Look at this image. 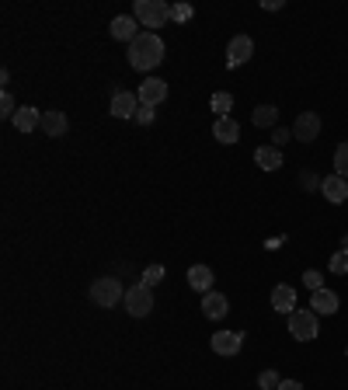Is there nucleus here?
Instances as JSON below:
<instances>
[{
  "instance_id": "nucleus-1",
  "label": "nucleus",
  "mask_w": 348,
  "mask_h": 390,
  "mask_svg": "<svg viewBox=\"0 0 348 390\" xmlns=\"http://www.w3.org/2000/svg\"><path fill=\"white\" fill-rule=\"evenodd\" d=\"M160 60H164V42H160L157 32H140V39L129 42V67H133V70L147 74V70H154Z\"/></svg>"
},
{
  "instance_id": "nucleus-2",
  "label": "nucleus",
  "mask_w": 348,
  "mask_h": 390,
  "mask_svg": "<svg viewBox=\"0 0 348 390\" xmlns=\"http://www.w3.org/2000/svg\"><path fill=\"white\" fill-rule=\"evenodd\" d=\"M133 18L143 29H160L164 22H171V4H164V0H136Z\"/></svg>"
},
{
  "instance_id": "nucleus-3",
  "label": "nucleus",
  "mask_w": 348,
  "mask_h": 390,
  "mask_svg": "<svg viewBox=\"0 0 348 390\" xmlns=\"http://www.w3.org/2000/svg\"><path fill=\"white\" fill-rule=\"evenodd\" d=\"M119 300H126V289H122V282L119 279H112V275H101V279H94L91 282V303L94 307H115Z\"/></svg>"
},
{
  "instance_id": "nucleus-4",
  "label": "nucleus",
  "mask_w": 348,
  "mask_h": 390,
  "mask_svg": "<svg viewBox=\"0 0 348 390\" xmlns=\"http://www.w3.org/2000/svg\"><path fill=\"white\" fill-rule=\"evenodd\" d=\"M289 334L296 341H313L317 338V314L313 310H292L289 314Z\"/></svg>"
},
{
  "instance_id": "nucleus-5",
  "label": "nucleus",
  "mask_w": 348,
  "mask_h": 390,
  "mask_svg": "<svg viewBox=\"0 0 348 390\" xmlns=\"http://www.w3.org/2000/svg\"><path fill=\"white\" fill-rule=\"evenodd\" d=\"M126 310L133 314V317H147L150 310H154V293H150V286H133V289H126Z\"/></svg>"
},
{
  "instance_id": "nucleus-6",
  "label": "nucleus",
  "mask_w": 348,
  "mask_h": 390,
  "mask_svg": "<svg viewBox=\"0 0 348 390\" xmlns=\"http://www.w3.org/2000/svg\"><path fill=\"white\" fill-rule=\"evenodd\" d=\"M251 53H254L251 35H233V39H230V46H226V67H230V70H237L240 63H247V60H251Z\"/></svg>"
},
{
  "instance_id": "nucleus-7",
  "label": "nucleus",
  "mask_w": 348,
  "mask_h": 390,
  "mask_svg": "<svg viewBox=\"0 0 348 390\" xmlns=\"http://www.w3.org/2000/svg\"><path fill=\"white\" fill-rule=\"evenodd\" d=\"M292 136L299 143H313L320 136V115L317 112H299L296 115V126H292Z\"/></svg>"
},
{
  "instance_id": "nucleus-8",
  "label": "nucleus",
  "mask_w": 348,
  "mask_h": 390,
  "mask_svg": "<svg viewBox=\"0 0 348 390\" xmlns=\"http://www.w3.org/2000/svg\"><path fill=\"white\" fill-rule=\"evenodd\" d=\"M136 98H140V105H150V108H157V105L167 98V84H164L160 77H147V81L140 84Z\"/></svg>"
},
{
  "instance_id": "nucleus-9",
  "label": "nucleus",
  "mask_w": 348,
  "mask_h": 390,
  "mask_svg": "<svg viewBox=\"0 0 348 390\" xmlns=\"http://www.w3.org/2000/svg\"><path fill=\"white\" fill-rule=\"evenodd\" d=\"M108 112H112L115 119H136V112H140V98H136L133 91H115Z\"/></svg>"
},
{
  "instance_id": "nucleus-10",
  "label": "nucleus",
  "mask_w": 348,
  "mask_h": 390,
  "mask_svg": "<svg viewBox=\"0 0 348 390\" xmlns=\"http://www.w3.org/2000/svg\"><path fill=\"white\" fill-rule=\"evenodd\" d=\"M209 345H213L216 355H237L240 345H244V334H240V331H216Z\"/></svg>"
},
{
  "instance_id": "nucleus-11",
  "label": "nucleus",
  "mask_w": 348,
  "mask_h": 390,
  "mask_svg": "<svg viewBox=\"0 0 348 390\" xmlns=\"http://www.w3.org/2000/svg\"><path fill=\"white\" fill-rule=\"evenodd\" d=\"M320 192H324V199H327V202L341 206V202L348 199V181H345L341 174H327V178L320 181Z\"/></svg>"
},
{
  "instance_id": "nucleus-12",
  "label": "nucleus",
  "mask_w": 348,
  "mask_h": 390,
  "mask_svg": "<svg viewBox=\"0 0 348 390\" xmlns=\"http://www.w3.org/2000/svg\"><path fill=\"white\" fill-rule=\"evenodd\" d=\"M11 122H15V129H18V133H35V129H42V112H39V108H32V105H22V108H18V115H15Z\"/></svg>"
},
{
  "instance_id": "nucleus-13",
  "label": "nucleus",
  "mask_w": 348,
  "mask_h": 390,
  "mask_svg": "<svg viewBox=\"0 0 348 390\" xmlns=\"http://www.w3.org/2000/svg\"><path fill=\"white\" fill-rule=\"evenodd\" d=\"M272 310H279V314H285V317H289V314L296 310V289H292V286H285V282H282V286H275V289H272Z\"/></svg>"
},
{
  "instance_id": "nucleus-14",
  "label": "nucleus",
  "mask_w": 348,
  "mask_h": 390,
  "mask_svg": "<svg viewBox=\"0 0 348 390\" xmlns=\"http://www.w3.org/2000/svg\"><path fill=\"white\" fill-rule=\"evenodd\" d=\"M213 136H216V143L230 147V143L240 140V126H237L230 115H226V119H216V122H213Z\"/></svg>"
},
{
  "instance_id": "nucleus-15",
  "label": "nucleus",
  "mask_w": 348,
  "mask_h": 390,
  "mask_svg": "<svg viewBox=\"0 0 348 390\" xmlns=\"http://www.w3.org/2000/svg\"><path fill=\"white\" fill-rule=\"evenodd\" d=\"M136 18H129V15H119L115 22H112V35L119 39V42H136L140 39V32H136Z\"/></svg>"
},
{
  "instance_id": "nucleus-16",
  "label": "nucleus",
  "mask_w": 348,
  "mask_h": 390,
  "mask_svg": "<svg viewBox=\"0 0 348 390\" xmlns=\"http://www.w3.org/2000/svg\"><path fill=\"white\" fill-rule=\"evenodd\" d=\"M67 129H70V122H67L63 112H56V108L42 112V133H46V136H63Z\"/></svg>"
},
{
  "instance_id": "nucleus-17",
  "label": "nucleus",
  "mask_w": 348,
  "mask_h": 390,
  "mask_svg": "<svg viewBox=\"0 0 348 390\" xmlns=\"http://www.w3.org/2000/svg\"><path fill=\"white\" fill-rule=\"evenodd\" d=\"M188 286L199 293H213V268L209 265H192L188 268Z\"/></svg>"
},
{
  "instance_id": "nucleus-18",
  "label": "nucleus",
  "mask_w": 348,
  "mask_h": 390,
  "mask_svg": "<svg viewBox=\"0 0 348 390\" xmlns=\"http://www.w3.org/2000/svg\"><path fill=\"white\" fill-rule=\"evenodd\" d=\"M310 307H313V314H338V293H331V289H317L313 296H310Z\"/></svg>"
},
{
  "instance_id": "nucleus-19",
  "label": "nucleus",
  "mask_w": 348,
  "mask_h": 390,
  "mask_svg": "<svg viewBox=\"0 0 348 390\" xmlns=\"http://www.w3.org/2000/svg\"><path fill=\"white\" fill-rule=\"evenodd\" d=\"M226 310H230V303H226V296H223V293H206V300H202V314H206L209 320L226 317Z\"/></svg>"
},
{
  "instance_id": "nucleus-20",
  "label": "nucleus",
  "mask_w": 348,
  "mask_h": 390,
  "mask_svg": "<svg viewBox=\"0 0 348 390\" xmlns=\"http://www.w3.org/2000/svg\"><path fill=\"white\" fill-rule=\"evenodd\" d=\"M254 161L261 171H279L282 168V150L279 147H258L254 150Z\"/></svg>"
},
{
  "instance_id": "nucleus-21",
  "label": "nucleus",
  "mask_w": 348,
  "mask_h": 390,
  "mask_svg": "<svg viewBox=\"0 0 348 390\" xmlns=\"http://www.w3.org/2000/svg\"><path fill=\"white\" fill-rule=\"evenodd\" d=\"M251 122H254L258 129H272V126L279 122V108H275V105H258L254 115H251Z\"/></svg>"
},
{
  "instance_id": "nucleus-22",
  "label": "nucleus",
  "mask_w": 348,
  "mask_h": 390,
  "mask_svg": "<svg viewBox=\"0 0 348 390\" xmlns=\"http://www.w3.org/2000/svg\"><path fill=\"white\" fill-rule=\"evenodd\" d=\"M209 108L216 112V119H226V115H230V108H233V95H226V91H216V95L209 98Z\"/></svg>"
},
{
  "instance_id": "nucleus-23",
  "label": "nucleus",
  "mask_w": 348,
  "mask_h": 390,
  "mask_svg": "<svg viewBox=\"0 0 348 390\" xmlns=\"http://www.w3.org/2000/svg\"><path fill=\"white\" fill-rule=\"evenodd\" d=\"M195 18V8L188 4V0H178V4H171V22H178V25H188Z\"/></svg>"
},
{
  "instance_id": "nucleus-24",
  "label": "nucleus",
  "mask_w": 348,
  "mask_h": 390,
  "mask_svg": "<svg viewBox=\"0 0 348 390\" xmlns=\"http://www.w3.org/2000/svg\"><path fill=\"white\" fill-rule=\"evenodd\" d=\"M334 168H338V174L348 181V140H345V143L334 150Z\"/></svg>"
},
{
  "instance_id": "nucleus-25",
  "label": "nucleus",
  "mask_w": 348,
  "mask_h": 390,
  "mask_svg": "<svg viewBox=\"0 0 348 390\" xmlns=\"http://www.w3.org/2000/svg\"><path fill=\"white\" fill-rule=\"evenodd\" d=\"M279 383H282V376H279L275 369H265V373L258 376V387H261V390H279Z\"/></svg>"
},
{
  "instance_id": "nucleus-26",
  "label": "nucleus",
  "mask_w": 348,
  "mask_h": 390,
  "mask_svg": "<svg viewBox=\"0 0 348 390\" xmlns=\"http://www.w3.org/2000/svg\"><path fill=\"white\" fill-rule=\"evenodd\" d=\"M0 115H4V119H15V115H18V105H15L11 91H4V95H0Z\"/></svg>"
},
{
  "instance_id": "nucleus-27",
  "label": "nucleus",
  "mask_w": 348,
  "mask_h": 390,
  "mask_svg": "<svg viewBox=\"0 0 348 390\" xmlns=\"http://www.w3.org/2000/svg\"><path fill=\"white\" fill-rule=\"evenodd\" d=\"M303 286L317 293V289H324V275H320L317 268H306V272H303Z\"/></svg>"
},
{
  "instance_id": "nucleus-28",
  "label": "nucleus",
  "mask_w": 348,
  "mask_h": 390,
  "mask_svg": "<svg viewBox=\"0 0 348 390\" xmlns=\"http://www.w3.org/2000/svg\"><path fill=\"white\" fill-rule=\"evenodd\" d=\"M160 279H164V265H150V268L143 272V286H150V289H154Z\"/></svg>"
},
{
  "instance_id": "nucleus-29",
  "label": "nucleus",
  "mask_w": 348,
  "mask_h": 390,
  "mask_svg": "<svg viewBox=\"0 0 348 390\" xmlns=\"http://www.w3.org/2000/svg\"><path fill=\"white\" fill-rule=\"evenodd\" d=\"M331 272H338V275L348 272V251H334L331 254Z\"/></svg>"
},
{
  "instance_id": "nucleus-30",
  "label": "nucleus",
  "mask_w": 348,
  "mask_h": 390,
  "mask_svg": "<svg viewBox=\"0 0 348 390\" xmlns=\"http://www.w3.org/2000/svg\"><path fill=\"white\" fill-rule=\"evenodd\" d=\"M154 112H157V108H150V105H140V112H136V122H140V126H150V122H154Z\"/></svg>"
},
{
  "instance_id": "nucleus-31",
  "label": "nucleus",
  "mask_w": 348,
  "mask_h": 390,
  "mask_svg": "<svg viewBox=\"0 0 348 390\" xmlns=\"http://www.w3.org/2000/svg\"><path fill=\"white\" fill-rule=\"evenodd\" d=\"M289 140H292L289 129H275V133H272V147H282V143H289Z\"/></svg>"
},
{
  "instance_id": "nucleus-32",
  "label": "nucleus",
  "mask_w": 348,
  "mask_h": 390,
  "mask_svg": "<svg viewBox=\"0 0 348 390\" xmlns=\"http://www.w3.org/2000/svg\"><path fill=\"white\" fill-rule=\"evenodd\" d=\"M299 185H303V188H320V178H317V174H310V171H306V174H303V178H299Z\"/></svg>"
},
{
  "instance_id": "nucleus-33",
  "label": "nucleus",
  "mask_w": 348,
  "mask_h": 390,
  "mask_svg": "<svg viewBox=\"0 0 348 390\" xmlns=\"http://www.w3.org/2000/svg\"><path fill=\"white\" fill-rule=\"evenodd\" d=\"M279 390H303V387H299V380H282Z\"/></svg>"
},
{
  "instance_id": "nucleus-34",
  "label": "nucleus",
  "mask_w": 348,
  "mask_h": 390,
  "mask_svg": "<svg viewBox=\"0 0 348 390\" xmlns=\"http://www.w3.org/2000/svg\"><path fill=\"white\" fill-rule=\"evenodd\" d=\"M261 8H265V11H279L282 0H261Z\"/></svg>"
},
{
  "instance_id": "nucleus-35",
  "label": "nucleus",
  "mask_w": 348,
  "mask_h": 390,
  "mask_svg": "<svg viewBox=\"0 0 348 390\" xmlns=\"http://www.w3.org/2000/svg\"><path fill=\"white\" fill-rule=\"evenodd\" d=\"M341 247H345V251H348V234H345V237H341Z\"/></svg>"
},
{
  "instance_id": "nucleus-36",
  "label": "nucleus",
  "mask_w": 348,
  "mask_h": 390,
  "mask_svg": "<svg viewBox=\"0 0 348 390\" xmlns=\"http://www.w3.org/2000/svg\"><path fill=\"white\" fill-rule=\"evenodd\" d=\"M345 355H348V348H345Z\"/></svg>"
}]
</instances>
